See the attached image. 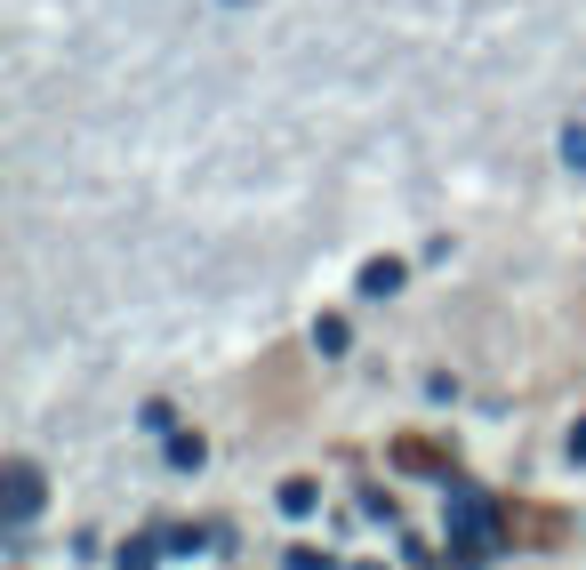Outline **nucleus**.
I'll return each mask as SVG.
<instances>
[{
    "label": "nucleus",
    "mask_w": 586,
    "mask_h": 570,
    "mask_svg": "<svg viewBox=\"0 0 586 570\" xmlns=\"http://www.w3.org/2000/svg\"><path fill=\"white\" fill-rule=\"evenodd\" d=\"M169 466H201V434H177L169 442Z\"/></svg>",
    "instance_id": "nucleus-5"
},
{
    "label": "nucleus",
    "mask_w": 586,
    "mask_h": 570,
    "mask_svg": "<svg viewBox=\"0 0 586 570\" xmlns=\"http://www.w3.org/2000/svg\"><path fill=\"white\" fill-rule=\"evenodd\" d=\"M314 506H321L314 482H281V515H314Z\"/></svg>",
    "instance_id": "nucleus-3"
},
{
    "label": "nucleus",
    "mask_w": 586,
    "mask_h": 570,
    "mask_svg": "<svg viewBox=\"0 0 586 570\" xmlns=\"http://www.w3.org/2000/svg\"><path fill=\"white\" fill-rule=\"evenodd\" d=\"M354 570H378V562H354Z\"/></svg>",
    "instance_id": "nucleus-7"
},
{
    "label": "nucleus",
    "mask_w": 586,
    "mask_h": 570,
    "mask_svg": "<svg viewBox=\"0 0 586 570\" xmlns=\"http://www.w3.org/2000/svg\"><path fill=\"white\" fill-rule=\"evenodd\" d=\"M40 515V474L33 466H9V522H33Z\"/></svg>",
    "instance_id": "nucleus-1"
},
{
    "label": "nucleus",
    "mask_w": 586,
    "mask_h": 570,
    "mask_svg": "<svg viewBox=\"0 0 586 570\" xmlns=\"http://www.w3.org/2000/svg\"><path fill=\"white\" fill-rule=\"evenodd\" d=\"M153 555H161V539H129V546L113 555V570H153Z\"/></svg>",
    "instance_id": "nucleus-2"
},
{
    "label": "nucleus",
    "mask_w": 586,
    "mask_h": 570,
    "mask_svg": "<svg viewBox=\"0 0 586 570\" xmlns=\"http://www.w3.org/2000/svg\"><path fill=\"white\" fill-rule=\"evenodd\" d=\"M290 570H337L330 555H314V546H297V555H290Z\"/></svg>",
    "instance_id": "nucleus-6"
},
{
    "label": "nucleus",
    "mask_w": 586,
    "mask_h": 570,
    "mask_svg": "<svg viewBox=\"0 0 586 570\" xmlns=\"http://www.w3.org/2000/svg\"><path fill=\"white\" fill-rule=\"evenodd\" d=\"M161 546H169V555H201L209 539H201V531H161Z\"/></svg>",
    "instance_id": "nucleus-4"
}]
</instances>
